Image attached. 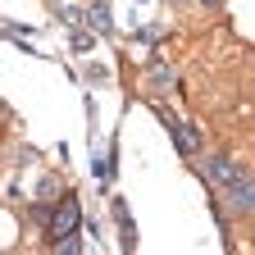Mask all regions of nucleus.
<instances>
[{
    "label": "nucleus",
    "mask_w": 255,
    "mask_h": 255,
    "mask_svg": "<svg viewBox=\"0 0 255 255\" xmlns=\"http://www.w3.org/2000/svg\"><path fill=\"white\" fill-rule=\"evenodd\" d=\"M210 173H214V178H223V182H233V178H237L233 159H210Z\"/></svg>",
    "instance_id": "2"
},
{
    "label": "nucleus",
    "mask_w": 255,
    "mask_h": 255,
    "mask_svg": "<svg viewBox=\"0 0 255 255\" xmlns=\"http://www.w3.org/2000/svg\"><path fill=\"white\" fill-rule=\"evenodd\" d=\"M73 228H78V201H64V205H59V214L50 219V242L69 237Z\"/></svg>",
    "instance_id": "1"
},
{
    "label": "nucleus",
    "mask_w": 255,
    "mask_h": 255,
    "mask_svg": "<svg viewBox=\"0 0 255 255\" xmlns=\"http://www.w3.org/2000/svg\"><path fill=\"white\" fill-rule=\"evenodd\" d=\"M173 137H178V146H182V150H196V137H191L182 123H173Z\"/></svg>",
    "instance_id": "3"
}]
</instances>
